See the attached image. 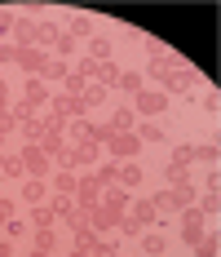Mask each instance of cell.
<instances>
[{
  "mask_svg": "<svg viewBox=\"0 0 221 257\" xmlns=\"http://www.w3.org/2000/svg\"><path fill=\"white\" fill-rule=\"evenodd\" d=\"M172 67H181V58H177V53H159V58H150V62H146V76L159 80V76H168Z\"/></svg>",
  "mask_w": 221,
  "mask_h": 257,
  "instance_id": "cell-15",
  "label": "cell"
},
{
  "mask_svg": "<svg viewBox=\"0 0 221 257\" xmlns=\"http://www.w3.org/2000/svg\"><path fill=\"white\" fill-rule=\"evenodd\" d=\"M120 217L124 213H115V208H106V204H98L93 213H89V231L98 235V239H106L111 231H120Z\"/></svg>",
  "mask_w": 221,
  "mask_h": 257,
  "instance_id": "cell-6",
  "label": "cell"
},
{
  "mask_svg": "<svg viewBox=\"0 0 221 257\" xmlns=\"http://www.w3.org/2000/svg\"><path fill=\"white\" fill-rule=\"evenodd\" d=\"M150 204H155L159 217H177V204H172V191H168V186H164V191H155V195H150Z\"/></svg>",
  "mask_w": 221,
  "mask_h": 257,
  "instance_id": "cell-30",
  "label": "cell"
},
{
  "mask_svg": "<svg viewBox=\"0 0 221 257\" xmlns=\"http://www.w3.org/2000/svg\"><path fill=\"white\" fill-rule=\"evenodd\" d=\"M164 111H168V98L159 89H142L133 98V115H164Z\"/></svg>",
  "mask_w": 221,
  "mask_h": 257,
  "instance_id": "cell-8",
  "label": "cell"
},
{
  "mask_svg": "<svg viewBox=\"0 0 221 257\" xmlns=\"http://www.w3.org/2000/svg\"><path fill=\"white\" fill-rule=\"evenodd\" d=\"M49 111L58 115V120H67V124H71V120H84V115H89L84 98H71V93H53V98H49Z\"/></svg>",
  "mask_w": 221,
  "mask_h": 257,
  "instance_id": "cell-4",
  "label": "cell"
},
{
  "mask_svg": "<svg viewBox=\"0 0 221 257\" xmlns=\"http://www.w3.org/2000/svg\"><path fill=\"white\" fill-rule=\"evenodd\" d=\"M0 151H5V138H0Z\"/></svg>",
  "mask_w": 221,
  "mask_h": 257,
  "instance_id": "cell-57",
  "label": "cell"
},
{
  "mask_svg": "<svg viewBox=\"0 0 221 257\" xmlns=\"http://www.w3.org/2000/svg\"><path fill=\"white\" fill-rule=\"evenodd\" d=\"M71 71H75L80 80H93V76H98V62H93V58H80V62H75Z\"/></svg>",
  "mask_w": 221,
  "mask_h": 257,
  "instance_id": "cell-44",
  "label": "cell"
},
{
  "mask_svg": "<svg viewBox=\"0 0 221 257\" xmlns=\"http://www.w3.org/2000/svg\"><path fill=\"white\" fill-rule=\"evenodd\" d=\"M84 58H93V62H111V40H106V36H93Z\"/></svg>",
  "mask_w": 221,
  "mask_h": 257,
  "instance_id": "cell-32",
  "label": "cell"
},
{
  "mask_svg": "<svg viewBox=\"0 0 221 257\" xmlns=\"http://www.w3.org/2000/svg\"><path fill=\"white\" fill-rule=\"evenodd\" d=\"M14 67H23L27 80H31V76H45V67H49V53H45V49H36V45H27V49H18Z\"/></svg>",
  "mask_w": 221,
  "mask_h": 257,
  "instance_id": "cell-7",
  "label": "cell"
},
{
  "mask_svg": "<svg viewBox=\"0 0 221 257\" xmlns=\"http://www.w3.org/2000/svg\"><path fill=\"white\" fill-rule=\"evenodd\" d=\"M23 231H27V222H23V217H14V222H5V239H18Z\"/></svg>",
  "mask_w": 221,
  "mask_h": 257,
  "instance_id": "cell-47",
  "label": "cell"
},
{
  "mask_svg": "<svg viewBox=\"0 0 221 257\" xmlns=\"http://www.w3.org/2000/svg\"><path fill=\"white\" fill-rule=\"evenodd\" d=\"M71 244H75V248H80V253H89V248L98 244V235L89 231V226H80V231H71Z\"/></svg>",
  "mask_w": 221,
  "mask_h": 257,
  "instance_id": "cell-41",
  "label": "cell"
},
{
  "mask_svg": "<svg viewBox=\"0 0 221 257\" xmlns=\"http://www.w3.org/2000/svg\"><path fill=\"white\" fill-rule=\"evenodd\" d=\"M5 133H18V120L9 115V106H0V138H5Z\"/></svg>",
  "mask_w": 221,
  "mask_h": 257,
  "instance_id": "cell-46",
  "label": "cell"
},
{
  "mask_svg": "<svg viewBox=\"0 0 221 257\" xmlns=\"http://www.w3.org/2000/svg\"><path fill=\"white\" fill-rule=\"evenodd\" d=\"M14 58H18V45H0V67H5V62H14Z\"/></svg>",
  "mask_w": 221,
  "mask_h": 257,
  "instance_id": "cell-51",
  "label": "cell"
},
{
  "mask_svg": "<svg viewBox=\"0 0 221 257\" xmlns=\"http://www.w3.org/2000/svg\"><path fill=\"white\" fill-rule=\"evenodd\" d=\"M133 133H137L142 142H164V128L155 124V120H146V124H142V128H133Z\"/></svg>",
  "mask_w": 221,
  "mask_h": 257,
  "instance_id": "cell-42",
  "label": "cell"
},
{
  "mask_svg": "<svg viewBox=\"0 0 221 257\" xmlns=\"http://www.w3.org/2000/svg\"><path fill=\"white\" fill-rule=\"evenodd\" d=\"M31 253H58V231H36V248Z\"/></svg>",
  "mask_w": 221,
  "mask_h": 257,
  "instance_id": "cell-37",
  "label": "cell"
},
{
  "mask_svg": "<svg viewBox=\"0 0 221 257\" xmlns=\"http://www.w3.org/2000/svg\"><path fill=\"white\" fill-rule=\"evenodd\" d=\"M14 40H18V49H27V45H36V18H27V14H18V18H14Z\"/></svg>",
  "mask_w": 221,
  "mask_h": 257,
  "instance_id": "cell-14",
  "label": "cell"
},
{
  "mask_svg": "<svg viewBox=\"0 0 221 257\" xmlns=\"http://www.w3.org/2000/svg\"><path fill=\"white\" fill-rule=\"evenodd\" d=\"M168 164H177V169H190V164H195V147H190V142H181V147H172Z\"/></svg>",
  "mask_w": 221,
  "mask_h": 257,
  "instance_id": "cell-35",
  "label": "cell"
},
{
  "mask_svg": "<svg viewBox=\"0 0 221 257\" xmlns=\"http://www.w3.org/2000/svg\"><path fill=\"white\" fill-rule=\"evenodd\" d=\"M71 76V62H62V58H49V67H45V76L40 80H67Z\"/></svg>",
  "mask_w": 221,
  "mask_h": 257,
  "instance_id": "cell-38",
  "label": "cell"
},
{
  "mask_svg": "<svg viewBox=\"0 0 221 257\" xmlns=\"http://www.w3.org/2000/svg\"><path fill=\"white\" fill-rule=\"evenodd\" d=\"M0 106H9V84L0 80Z\"/></svg>",
  "mask_w": 221,
  "mask_h": 257,
  "instance_id": "cell-53",
  "label": "cell"
},
{
  "mask_svg": "<svg viewBox=\"0 0 221 257\" xmlns=\"http://www.w3.org/2000/svg\"><path fill=\"white\" fill-rule=\"evenodd\" d=\"M75 49H80V40H75V36H67V31H62V36H58V45H53V53H58L62 62H71Z\"/></svg>",
  "mask_w": 221,
  "mask_h": 257,
  "instance_id": "cell-36",
  "label": "cell"
},
{
  "mask_svg": "<svg viewBox=\"0 0 221 257\" xmlns=\"http://www.w3.org/2000/svg\"><path fill=\"white\" fill-rule=\"evenodd\" d=\"M75 186H80V173H71V169H53V178H49L53 195H75Z\"/></svg>",
  "mask_w": 221,
  "mask_h": 257,
  "instance_id": "cell-12",
  "label": "cell"
},
{
  "mask_svg": "<svg viewBox=\"0 0 221 257\" xmlns=\"http://www.w3.org/2000/svg\"><path fill=\"white\" fill-rule=\"evenodd\" d=\"M27 222H31L36 231H53V226H58V217H53V208H49V204H31Z\"/></svg>",
  "mask_w": 221,
  "mask_h": 257,
  "instance_id": "cell-16",
  "label": "cell"
},
{
  "mask_svg": "<svg viewBox=\"0 0 221 257\" xmlns=\"http://www.w3.org/2000/svg\"><path fill=\"white\" fill-rule=\"evenodd\" d=\"M142 253H146V257H164V253H168V235H164V231H146V235H142Z\"/></svg>",
  "mask_w": 221,
  "mask_h": 257,
  "instance_id": "cell-19",
  "label": "cell"
},
{
  "mask_svg": "<svg viewBox=\"0 0 221 257\" xmlns=\"http://www.w3.org/2000/svg\"><path fill=\"white\" fill-rule=\"evenodd\" d=\"M0 169H5V151H0Z\"/></svg>",
  "mask_w": 221,
  "mask_h": 257,
  "instance_id": "cell-56",
  "label": "cell"
},
{
  "mask_svg": "<svg viewBox=\"0 0 221 257\" xmlns=\"http://www.w3.org/2000/svg\"><path fill=\"white\" fill-rule=\"evenodd\" d=\"M195 208H199V213H203V217H208V222H212V217H217V213H221V191H199Z\"/></svg>",
  "mask_w": 221,
  "mask_h": 257,
  "instance_id": "cell-22",
  "label": "cell"
},
{
  "mask_svg": "<svg viewBox=\"0 0 221 257\" xmlns=\"http://www.w3.org/2000/svg\"><path fill=\"white\" fill-rule=\"evenodd\" d=\"M102 204L124 213V208H128V191H124V186H102Z\"/></svg>",
  "mask_w": 221,
  "mask_h": 257,
  "instance_id": "cell-26",
  "label": "cell"
},
{
  "mask_svg": "<svg viewBox=\"0 0 221 257\" xmlns=\"http://www.w3.org/2000/svg\"><path fill=\"white\" fill-rule=\"evenodd\" d=\"M62 147H67V128H45V138H40V151L53 160V155L62 151Z\"/></svg>",
  "mask_w": 221,
  "mask_h": 257,
  "instance_id": "cell-20",
  "label": "cell"
},
{
  "mask_svg": "<svg viewBox=\"0 0 221 257\" xmlns=\"http://www.w3.org/2000/svg\"><path fill=\"white\" fill-rule=\"evenodd\" d=\"M142 235H146V226H142V222H133V217L124 213V217H120V239H142Z\"/></svg>",
  "mask_w": 221,
  "mask_h": 257,
  "instance_id": "cell-40",
  "label": "cell"
},
{
  "mask_svg": "<svg viewBox=\"0 0 221 257\" xmlns=\"http://www.w3.org/2000/svg\"><path fill=\"white\" fill-rule=\"evenodd\" d=\"M195 71H190V67H186V62H181V67H172L168 76H159V84H164V89H159V93H164V98H177V93H190V89H195Z\"/></svg>",
  "mask_w": 221,
  "mask_h": 257,
  "instance_id": "cell-2",
  "label": "cell"
},
{
  "mask_svg": "<svg viewBox=\"0 0 221 257\" xmlns=\"http://www.w3.org/2000/svg\"><path fill=\"white\" fill-rule=\"evenodd\" d=\"M58 36H62V27H58V23H36V49H53Z\"/></svg>",
  "mask_w": 221,
  "mask_h": 257,
  "instance_id": "cell-21",
  "label": "cell"
},
{
  "mask_svg": "<svg viewBox=\"0 0 221 257\" xmlns=\"http://www.w3.org/2000/svg\"><path fill=\"white\" fill-rule=\"evenodd\" d=\"M133 222H142L146 231H159V213H155V204H150V195H142V200H128V208H124Z\"/></svg>",
  "mask_w": 221,
  "mask_h": 257,
  "instance_id": "cell-9",
  "label": "cell"
},
{
  "mask_svg": "<svg viewBox=\"0 0 221 257\" xmlns=\"http://www.w3.org/2000/svg\"><path fill=\"white\" fill-rule=\"evenodd\" d=\"M9 115H14V120H31V115H40V111H36L31 102H23V98H18V102H9Z\"/></svg>",
  "mask_w": 221,
  "mask_h": 257,
  "instance_id": "cell-43",
  "label": "cell"
},
{
  "mask_svg": "<svg viewBox=\"0 0 221 257\" xmlns=\"http://www.w3.org/2000/svg\"><path fill=\"white\" fill-rule=\"evenodd\" d=\"M93 173H98V182H102V186H115V182H120V164L102 155V164H98V169H93Z\"/></svg>",
  "mask_w": 221,
  "mask_h": 257,
  "instance_id": "cell-31",
  "label": "cell"
},
{
  "mask_svg": "<svg viewBox=\"0 0 221 257\" xmlns=\"http://www.w3.org/2000/svg\"><path fill=\"white\" fill-rule=\"evenodd\" d=\"M14 217H18V200L0 195V226H5V222H14Z\"/></svg>",
  "mask_w": 221,
  "mask_h": 257,
  "instance_id": "cell-45",
  "label": "cell"
},
{
  "mask_svg": "<svg viewBox=\"0 0 221 257\" xmlns=\"http://www.w3.org/2000/svg\"><path fill=\"white\" fill-rule=\"evenodd\" d=\"M106 93H111V89H102V84H93V80H89L80 98H84V106H89V111H98V106H106Z\"/></svg>",
  "mask_w": 221,
  "mask_h": 257,
  "instance_id": "cell-29",
  "label": "cell"
},
{
  "mask_svg": "<svg viewBox=\"0 0 221 257\" xmlns=\"http://www.w3.org/2000/svg\"><path fill=\"white\" fill-rule=\"evenodd\" d=\"M67 36H75V40H93V18L89 14H71V23L62 27Z\"/></svg>",
  "mask_w": 221,
  "mask_h": 257,
  "instance_id": "cell-17",
  "label": "cell"
},
{
  "mask_svg": "<svg viewBox=\"0 0 221 257\" xmlns=\"http://www.w3.org/2000/svg\"><path fill=\"white\" fill-rule=\"evenodd\" d=\"M93 84H102V89H115V84H120V67H115V58H111V62H98Z\"/></svg>",
  "mask_w": 221,
  "mask_h": 257,
  "instance_id": "cell-25",
  "label": "cell"
},
{
  "mask_svg": "<svg viewBox=\"0 0 221 257\" xmlns=\"http://www.w3.org/2000/svg\"><path fill=\"white\" fill-rule=\"evenodd\" d=\"M18 133H23V147H40V138H45V124H40V115H31V120H18Z\"/></svg>",
  "mask_w": 221,
  "mask_h": 257,
  "instance_id": "cell-18",
  "label": "cell"
},
{
  "mask_svg": "<svg viewBox=\"0 0 221 257\" xmlns=\"http://www.w3.org/2000/svg\"><path fill=\"white\" fill-rule=\"evenodd\" d=\"M203 235H208V217H203V213H199L195 204H190V208H181V239H186V244L195 248Z\"/></svg>",
  "mask_w": 221,
  "mask_h": 257,
  "instance_id": "cell-5",
  "label": "cell"
},
{
  "mask_svg": "<svg viewBox=\"0 0 221 257\" xmlns=\"http://www.w3.org/2000/svg\"><path fill=\"white\" fill-rule=\"evenodd\" d=\"M71 257H89V253H80V248H71Z\"/></svg>",
  "mask_w": 221,
  "mask_h": 257,
  "instance_id": "cell-54",
  "label": "cell"
},
{
  "mask_svg": "<svg viewBox=\"0 0 221 257\" xmlns=\"http://www.w3.org/2000/svg\"><path fill=\"white\" fill-rule=\"evenodd\" d=\"M18 160H23L27 178H40V182H49V178H53V160L40 151V147H23V151H18Z\"/></svg>",
  "mask_w": 221,
  "mask_h": 257,
  "instance_id": "cell-3",
  "label": "cell"
},
{
  "mask_svg": "<svg viewBox=\"0 0 221 257\" xmlns=\"http://www.w3.org/2000/svg\"><path fill=\"white\" fill-rule=\"evenodd\" d=\"M0 257H14V239H5V235H0Z\"/></svg>",
  "mask_w": 221,
  "mask_h": 257,
  "instance_id": "cell-52",
  "label": "cell"
},
{
  "mask_svg": "<svg viewBox=\"0 0 221 257\" xmlns=\"http://www.w3.org/2000/svg\"><path fill=\"white\" fill-rule=\"evenodd\" d=\"M164 182H168V186H190V169H177V164H164Z\"/></svg>",
  "mask_w": 221,
  "mask_h": 257,
  "instance_id": "cell-39",
  "label": "cell"
},
{
  "mask_svg": "<svg viewBox=\"0 0 221 257\" xmlns=\"http://www.w3.org/2000/svg\"><path fill=\"white\" fill-rule=\"evenodd\" d=\"M49 98H53V93H49V84H45L40 76H31V80L23 84V102H31L36 111H40V106H49Z\"/></svg>",
  "mask_w": 221,
  "mask_h": 257,
  "instance_id": "cell-11",
  "label": "cell"
},
{
  "mask_svg": "<svg viewBox=\"0 0 221 257\" xmlns=\"http://www.w3.org/2000/svg\"><path fill=\"white\" fill-rule=\"evenodd\" d=\"M115 89H124L128 98H137V93L146 89V80H142V71H120V84H115Z\"/></svg>",
  "mask_w": 221,
  "mask_h": 257,
  "instance_id": "cell-28",
  "label": "cell"
},
{
  "mask_svg": "<svg viewBox=\"0 0 221 257\" xmlns=\"http://www.w3.org/2000/svg\"><path fill=\"white\" fill-rule=\"evenodd\" d=\"M115 186H124V191H128V186H142V164H137V160H124V164H120V182H115Z\"/></svg>",
  "mask_w": 221,
  "mask_h": 257,
  "instance_id": "cell-24",
  "label": "cell"
},
{
  "mask_svg": "<svg viewBox=\"0 0 221 257\" xmlns=\"http://www.w3.org/2000/svg\"><path fill=\"white\" fill-rule=\"evenodd\" d=\"M195 164H203V169H217V164H221V147H217V142H203V147H195Z\"/></svg>",
  "mask_w": 221,
  "mask_h": 257,
  "instance_id": "cell-27",
  "label": "cell"
},
{
  "mask_svg": "<svg viewBox=\"0 0 221 257\" xmlns=\"http://www.w3.org/2000/svg\"><path fill=\"white\" fill-rule=\"evenodd\" d=\"M199 102H203V111H217V106H221V93H217V89H208Z\"/></svg>",
  "mask_w": 221,
  "mask_h": 257,
  "instance_id": "cell-49",
  "label": "cell"
},
{
  "mask_svg": "<svg viewBox=\"0 0 221 257\" xmlns=\"http://www.w3.org/2000/svg\"><path fill=\"white\" fill-rule=\"evenodd\" d=\"M106 128H111V133H133V128H137L133 106H115V111H111V120H106Z\"/></svg>",
  "mask_w": 221,
  "mask_h": 257,
  "instance_id": "cell-13",
  "label": "cell"
},
{
  "mask_svg": "<svg viewBox=\"0 0 221 257\" xmlns=\"http://www.w3.org/2000/svg\"><path fill=\"white\" fill-rule=\"evenodd\" d=\"M102 151H106V160H115V164H124V160H137V155H142V138H137V133H115V138H111Z\"/></svg>",
  "mask_w": 221,
  "mask_h": 257,
  "instance_id": "cell-1",
  "label": "cell"
},
{
  "mask_svg": "<svg viewBox=\"0 0 221 257\" xmlns=\"http://www.w3.org/2000/svg\"><path fill=\"white\" fill-rule=\"evenodd\" d=\"M168 191H172V204H177V213H181V208H190V204L199 200L195 186H168Z\"/></svg>",
  "mask_w": 221,
  "mask_h": 257,
  "instance_id": "cell-34",
  "label": "cell"
},
{
  "mask_svg": "<svg viewBox=\"0 0 221 257\" xmlns=\"http://www.w3.org/2000/svg\"><path fill=\"white\" fill-rule=\"evenodd\" d=\"M31 257H53V253H31Z\"/></svg>",
  "mask_w": 221,
  "mask_h": 257,
  "instance_id": "cell-55",
  "label": "cell"
},
{
  "mask_svg": "<svg viewBox=\"0 0 221 257\" xmlns=\"http://www.w3.org/2000/svg\"><path fill=\"white\" fill-rule=\"evenodd\" d=\"M203 191H221V169H208L203 173Z\"/></svg>",
  "mask_w": 221,
  "mask_h": 257,
  "instance_id": "cell-48",
  "label": "cell"
},
{
  "mask_svg": "<svg viewBox=\"0 0 221 257\" xmlns=\"http://www.w3.org/2000/svg\"><path fill=\"white\" fill-rule=\"evenodd\" d=\"M49 200V182H40V178H23L18 182V204H45Z\"/></svg>",
  "mask_w": 221,
  "mask_h": 257,
  "instance_id": "cell-10",
  "label": "cell"
},
{
  "mask_svg": "<svg viewBox=\"0 0 221 257\" xmlns=\"http://www.w3.org/2000/svg\"><path fill=\"white\" fill-rule=\"evenodd\" d=\"M14 18H18V14H9V9H0V36H5V31H14Z\"/></svg>",
  "mask_w": 221,
  "mask_h": 257,
  "instance_id": "cell-50",
  "label": "cell"
},
{
  "mask_svg": "<svg viewBox=\"0 0 221 257\" xmlns=\"http://www.w3.org/2000/svg\"><path fill=\"white\" fill-rule=\"evenodd\" d=\"M0 178H14V182H23V178H27L23 160H18L14 151H5V169H0Z\"/></svg>",
  "mask_w": 221,
  "mask_h": 257,
  "instance_id": "cell-33",
  "label": "cell"
},
{
  "mask_svg": "<svg viewBox=\"0 0 221 257\" xmlns=\"http://www.w3.org/2000/svg\"><path fill=\"white\" fill-rule=\"evenodd\" d=\"M89 257H124V239L106 235V239H98V244L89 248Z\"/></svg>",
  "mask_w": 221,
  "mask_h": 257,
  "instance_id": "cell-23",
  "label": "cell"
}]
</instances>
